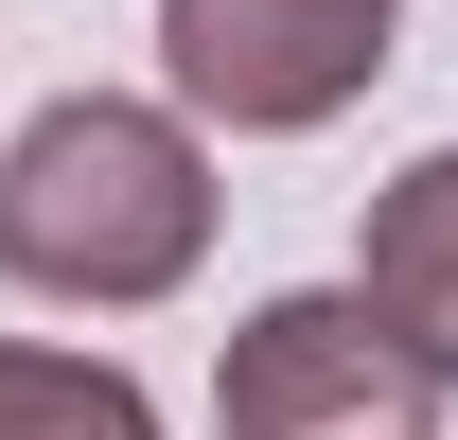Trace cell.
<instances>
[{
	"mask_svg": "<svg viewBox=\"0 0 458 440\" xmlns=\"http://www.w3.org/2000/svg\"><path fill=\"white\" fill-rule=\"evenodd\" d=\"M0 265L36 300H89V317H141L212 265V159L176 106H123V89H71L0 141Z\"/></svg>",
	"mask_w": 458,
	"mask_h": 440,
	"instance_id": "cell-1",
	"label": "cell"
},
{
	"mask_svg": "<svg viewBox=\"0 0 458 440\" xmlns=\"http://www.w3.org/2000/svg\"><path fill=\"white\" fill-rule=\"evenodd\" d=\"M0 440H159V405H141L106 352H36V334H0Z\"/></svg>",
	"mask_w": 458,
	"mask_h": 440,
	"instance_id": "cell-5",
	"label": "cell"
},
{
	"mask_svg": "<svg viewBox=\"0 0 458 440\" xmlns=\"http://www.w3.org/2000/svg\"><path fill=\"white\" fill-rule=\"evenodd\" d=\"M405 0H159V71L194 123H247V141H300L335 123L370 71H388Z\"/></svg>",
	"mask_w": 458,
	"mask_h": 440,
	"instance_id": "cell-3",
	"label": "cell"
},
{
	"mask_svg": "<svg viewBox=\"0 0 458 440\" xmlns=\"http://www.w3.org/2000/svg\"><path fill=\"white\" fill-rule=\"evenodd\" d=\"M212 423L229 440H441V370H423L352 282H300V300H265V317L229 334Z\"/></svg>",
	"mask_w": 458,
	"mask_h": 440,
	"instance_id": "cell-2",
	"label": "cell"
},
{
	"mask_svg": "<svg viewBox=\"0 0 458 440\" xmlns=\"http://www.w3.org/2000/svg\"><path fill=\"white\" fill-rule=\"evenodd\" d=\"M352 300H370V317L458 387V141H441V159H405L388 194H370V265H352Z\"/></svg>",
	"mask_w": 458,
	"mask_h": 440,
	"instance_id": "cell-4",
	"label": "cell"
}]
</instances>
